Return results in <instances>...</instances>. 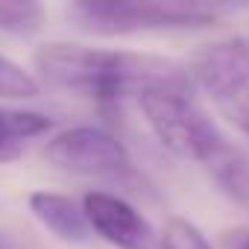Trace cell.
<instances>
[{"instance_id":"obj_1","label":"cell","mask_w":249,"mask_h":249,"mask_svg":"<svg viewBox=\"0 0 249 249\" xmlns=\"http://www.w3.org/2000/svg\"><path fill=\"white\" fill-rule=\"evenodd\" d=\"M36 65L50 85L100 103L141 97L156 88H194L185 65L153 53L97 50L56 41L36 53Z\"/></svg>"},{"instance_id":"obj_2","label":"cell","mask_w":249,"mask_h":249,"mask_svg":"<svg viewBox=\"0 0 249 249\" xmlns=\"http://www.w3.org/2000/svg\"><path fill=\"white\" fill-rule=\"evenodd\" d=\"M237 9L234 3L208 0H79L65 9V15L76 30L91 36H135L214 27Z\"/></svg>"},{"instance_id":"obj_3","label":"cell","mask_w":249,"mask_h":249,"mask_svg":"<svg viewBox=\"0 0 249 249\" xmlns=\"http://www.w3.org/2000/svg\"><path fill=\"white\" fill-rule=\"evenodd\" d=\"M138 103L156 138L179 159H191L208 167L231 147L217 123L196 103L194 88H156L141 94Z\"/></svg>"},{"instance_id":"obj_4","label":"cell","mask_w":249,"mask_h":249,"mask_svg":"<svg viewBox=\"0 0 249 249\" xmlns=\"http://www.w3.org/2000/svg\"><path fill=\"white\" fill-rule=\"evenodd\" d=\"M47 159L59 170L85 179H106V182L138 179L126 147L97 126H73L59 132L47 144Z\"/></svg>"},{"instance_id":"obj_5","label":"cell","mask_w":249,"mask_h":249,"mask_svg":"<svg viewBox=\"0 0 249 249\" xmlns=\"http://www.w3.org/2000/svg\"><path fill=\"white\" fill-rule=\"evenodd\" d=\"M188 76L214 100H234L249 88V36H231L199 47L191 56Z\"/></svg>"},{"instance_id":"obj_6","label":"cell","mask_w":249,"mask_h":249,"mask_svg":"<svg viewBox=\"0 0 249 249\" xmlns=\"http://www.w3.org/2000/svg\"><path fill=\"white\" fill-rule=\"evenodd\" d=\"M82 211L91 231L117 249H159L156 229L126 199L106 191H91L82 196Z\"/></svg>"},{"instance_id":"obj_7","label":"cell","mask_w":249,"mask_h":249,"mask_svg":"<svg viewBox=\"0 0 249 249\" xmlns=\"http://www.w3.org/2000/svg\"><path fill=\"white\" fill-rule=\"evenodd\" d=\"M30 211L36 214V220L56 234L65 243H85L91 237V226L85 220L82 205H76L71 196L65 194H53V191H33L30 194Z\"/></svg>"},{"instance_id":"obj_8","label":"cell","mask_w":249,"mask_h":249,"mask_svg":"<svg viewBox=\"0 0 249 249\" xmlns=\"http://www.w3.org/2000/svg\"><path fill=\"white\" fill-rule=\"evenodd\" d=\"M53 126V120L41 111L27 108H0V164L15 161L30 138H38Z\"/></svg>"},{"instance_id":"obj_9","label":"cell","mask_w":249,"mask_h":249,"mask_svg":"<svg viewBox=\"0 0 249 249\" xmlns=\"http://www.w3.org/2000/svg\"><path fill=\"white\" fill-rule=\"evenodd\" d=\"M205 170L229 199H234L240 205H249V159L234 144L226 153H220Z\"/></svg>"},{"instance_id":"obj_10","label":"cell","mask_w":249,"mask_h":249,"mask_svg":"<svg viewBox=\"0 0 249 249\" xmlns=\"http://www.w3.org/2000/svg\"><path fill=\"white\" fill-rule=\"evenodd\" d=\"M44 24V6L38 3H0V33L27 38Z\"/></svg>"},{"instance_id":"obj_11","label":"cell","mask_w":249,"mask_h":249,"mask_svg":"<svg viewBox=\"0 0 249 249\" xmlns=\"http://www.w3.org/2000/svg\"><path fill=\"white\" fill-rule=\"evenodd\" d=\"M159 249H211V243L199 231V226L185 217H173L159 237Z\"/></svg>"},{"instance_id":"obj_12","label":"cell","mask_w":249,"mask_h":249,"mask_svg":"<svg viewBox=\"0 0 249 249\" xmlns=\"http://www.w3.org/2000/svg\"><path fill=\"white\" fill-rule=\"evenodd\" d=\"M38 94V82L12 59L0 56V97L9 100H30Z\"/></svg>"},{"instance_id":"obj_13","label":"cell","mask_w":249,"mask_h":249,"mask_svg":"<svg viewBox=\"0 0 249 249\" xmlns=\"http://www.w3.org/2000/svg\"><path fill=\"white\" fill-rule=\"evenodd\" d=\"M226 108H229V114H231V120H234V126L249 135V88H246L243 94H237L234 100H229Z\"/></svg>"},{"instance_id":"obj_14","label":"cell","mask_w":249,"mask_h":249,"mask_svg":"<svg viewBox=\"0 0 249 249\" xmlns=\"http://www.w3.org/2000/svg\"><path fill=\"white\" fill-rule=\"evenodd\" d=\"M229 249H249V229L246 231H234L229 240Z\"/></svg>"},{"instance_id":"obj_15","label":"cell","mask_w":249,"mask_h":249,"mask_svg":"<svg viewBox=\"0 0 249 249\" xmlns=\"http://www.w3.org/2000/svg\"><path fill=\"white\" fill-rule=\"evenodd\" d=\"M0 249H3V243H0Z\"/></svg>"}]
</instances>
